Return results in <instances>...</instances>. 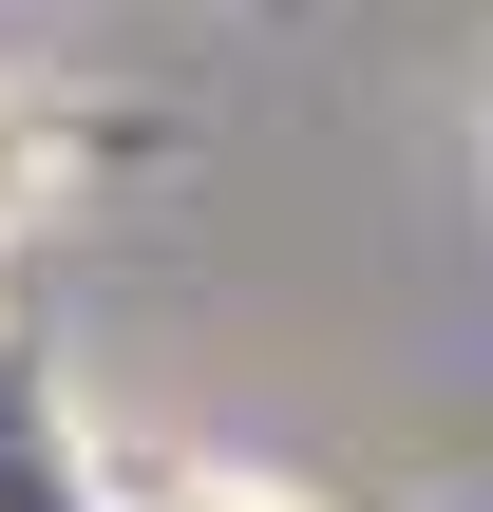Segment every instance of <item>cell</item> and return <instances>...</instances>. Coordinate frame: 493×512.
Segmentation results:
<instances>
[{
    "label": "cell",
    "mask_w": 493,
    "mask_h": 512,
    "mask_svg": "<svg viewBox=\"0 0 493 512\" xmlns=\"http://www.w3.org/2000/svg\"><path fill=\"white\" fill-rule=\"evenodd\" d=\"M0 512H114V494H95V456H76V418H57V380H38V361H0Z\"/></svg>",
    "instance_id": "6da1fadb"
},
{
    "label": "cell",
    "mask_w": 493,
    "mask_h": 512,
    "mask_svg": "<svg viewBox=\"0 0 493 512\" xmlns=\"http://www.w3.org/2000/svg\"><path fill=\"white\" fill-rule=\"evenodd\" d=\"M133 512H323V494H285V475H228V456H190V475H152Z\"/></svg>",
    "instance_id": "7a4b0ae2"
},
{
    "label": "cell",
    "mask_w": 493,
    "mask_h": 512,
    "mask_svg": "<svg viewBox=\"0 0 493 512\" xmlns=\"http://www.w3.org/2000/svg\"><path fill=\"white\" fill-rule=\"evenodd\" d=\"M38 190H57V133H38V114H19V95H0V247H19V228H38Z\"/></svg>",
    "instance_id": "3957f363"
}]
</instances>
